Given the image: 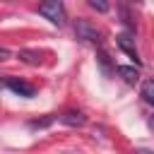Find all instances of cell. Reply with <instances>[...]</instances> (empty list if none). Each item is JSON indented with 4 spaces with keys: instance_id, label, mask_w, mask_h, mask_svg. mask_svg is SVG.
Masks as SVG:
<instances>
[{
    "instance_id": "cell-11",
    "label": "cell",
    "mask_w": 154,
    "mask_h": 154,
    "mask_svg": "<svg viewBox=\"0 0 154 154\" xmlns=\"http://www.w3.org/2000/svg\"><path fill=\"white\" fill-rule=\"evenodd\" d=\"M7 58H10V51L0 46V63H2V60H7Z\"/></svg>"
},
{
    "instance_id": "cell-2",
    "label": "cell",
    "mask_w": 154,
    "mask_h": 154,
    "mask_svg": "<svg viewBox=\"0 0 154 154\" xmlns=\"http://www.w3.org/2000/svg\"><path fill=\"white\" fill-rule=\"evenodd\" d=\"M75 34H77V38L89 41V43H99V41H101V31H99L89 19H77V22H75Z\"/></svg>"
},
{
    "instance_id": "cell-12",
    "label": "cell",
    "mask_w": 154,
    "mask_h": 154,
    "mask_svg": "<svg viewBox=\"0 0 154 154\" xmlns=\"http://www.w3.org/2000/svg\"><path fill=\"white\" fill-rule=\"evenodd\" d=\"M137 154H152V152H147V149H140V152H137Z\"/></svg>"
},
{
    "instance_id": "cell-1",
    "label": "cell",
    "mask_w": 154,
    "mask_h": 154,
    "mask_svg": "<svg viewBox=\"0 0 154 154\" xmlns=\"http://www.w3.org/2000/svg\"><path fill=\"white\" fill-rule=\"evenodd\" d=\"M38 14H43L51 24H58L63 26L65 24V7L60 0H48V2H41L38 5Z\"/></svg>"
},
{
    "instance_id": "cell-5",
    "label": "cell",
    "mask_w": 154,
    "mask_h": 154,
    "mask_svg": "<svg viewBox=\"0 0 154 154\" xmlns=\"http://www.w3.org/2000/svg\"><path fill=\"white\" fill-rule=\"evenodd\" d=\"M60 120L65 125H72V128H82L87 123V118H84L82 111H65V113H60Z\"/></svg>"
},
{
    "instance_id": "cell-8",
    "label": "cell",
    "mask_w": 154,
    "mask_h": 154,
    "mask_svg": "<svg viewBox=\"0 0 154 154\" xmlns=\"http://www.w3.org/2000/svg\"><path fill=\"white\" fill-rule=\"evenodd\" d=\"M19 58H22L24 63H29V65H38V63H41V55H38L36 51H19Z\"/></svg>"
},
{
    "instance_id": "cell-7",
    "label": "cell",
    "mask_w": 154,
    "mask_h": 154,
    "mask_svg": "<svg viewBox=\"0 0 154 154\" xmlns=\"http://www.w3.org/2000/svg\"><path fill=\"white\" fill-rule=\"evenodd\" d=\"M142 96H144L147 103L154 106V79H147V82L142 84Z\"/></svg>"
},
{
    "instance_id": "cell-4",
    "label": "cell",
    "mask_w": 154,
    "mask_h": 154,
    "mask_svg": "<svg viewBox=\"0 0 154 154\" xmlns=\"http://www.w3.org/2000/svg\"><path fill=\"white\" fill-rule=\"evenodd\" d=\"M116 43H118V48H120V51H125V53H128V55H130V58H132V60L140 65V55H137V48H135V43H132V38H130L128 34H120V36L116 38Z\"/></svg>"
},
{
    "instance_id": "cell-10",
    "label": "cell",
    "mask_w": 154,
    "mask_h": 154,
    "mask_svg": "<svg viewBox=\"0 0 154 154\" xmlns=\"http://www.w3.org/2000/svg\"><path fill=\"white\" fill-rule=\"evenodd\" d=\"M48 123H53V118H43V120H34V123H31V128H46Z\"/></svg>"
},
{
    "instance_id": "cell-6",
    "label": "cell",
    "mask_w": 154,
    "mask_h": 154,
    "mask_svg": "<svg viewBox=\"0 0 154 154\" xmlns=\"http://www.w3.org/2000/svg\"><path fill=\"white\" fill-rule=\"evenodd\" d=\"M118 75H120L128 84H135V82L140 79V72H137L135 67H128V65H120V67H118Z\"/></svg>"
},
{
    "instance_id": "cell-9",
    "label": "cell",
    "mask_w": 154,
    "mask_h": 154,
    "mask_svg": "<svg viewBox=\"0 0 154 154\" xmlns=\"http://www.w3.org/2000/svg\"><path fill=\"white\" fill-rule=\"evenodd\" d=\"M89 7H91V10H99V12H106V10H108V2H101V0H89Z\"/></svg>"
},
{
    "instance_id": "cell-3",
    "label": "cell",
    "mask_w": 154,
    "mask_h": 154,
    "mask_svg": "<svg viewBox=\"0 0 154 154\" xmlns=\"http://www.w3.org/2000/svg\"><path fill=\"white\" fill-rule=\"evenodd\" d=\"M5 87H7L10 91L19 94V96H26V99H31V96L36 94V89H34L29 82H22V79H17V77H5Z\"/></svg>"
}]
</instances>
